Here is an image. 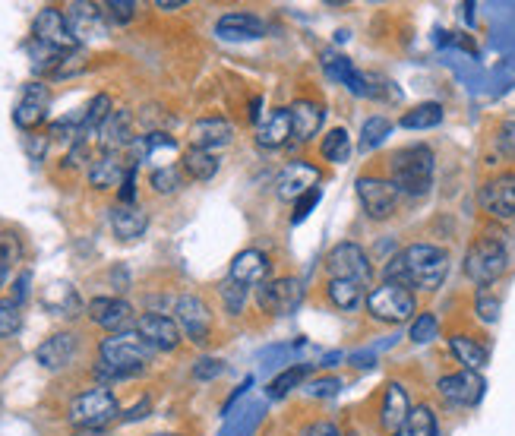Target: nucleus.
Wrapping results in <instances>:
<instances>
[{"instance_id": "1a4fd4ad", "label": "nucleus", "mask_w": 515, "mask_h": 436, "mask_svg": "<svg viewBox=\"0 0 515 436\" xmlns=\"http://www.w3.org/2000/svg\"><path fill=\"white\" fill-rule=\"evenodd\" d=\"M358 200L367 218L386 222V218L395 215V206H399V190H395L392 181H383V177H358Z\"/></svg>"}, {"instance_id": "c85d7f7f", "label": "nucleus", "mask_w": 515, "mask_h": 436, "mask_svg": "<svg viewBox=\"0 0 515 436\" xmlns=\"http://www.w3.org/2000/svg\"><path fill=\"white\" fill-rule=\"evenodd\" d=\"M149 228V215L140 206H114L111 209V231L121 241H136Z\"/></svg>"}, {"instance_id": "a18cd8bd", "label": "nucleus", "mask_w": 515, "mask_h": 436, "mask_svg": "<svg viewBox=\"0 0 515 436\" xmlns=\"http://www.w3.org/2000/svg\"><path fill=\"white\" fill-rule=\"evenodd\" d=\"M105 16L111 19V23L124 26L136 16V4H133V0H111V4H105Z\"/></svg>"}, {"instance_id": "79ce46f5", "label": "nucleus", "mask_w": 515, "mask_h": 436, "mask_svg": "<svg viewBox=\"0 0 515 436\" xmlns=\"http://www.w3.org/2000/svg\"><path fill=\"white\" fill-rule=\"evenodd\" d=\"M437 329H440V323H437V316L433 313H418L411 320V342L414 345H424V342H430V339H437Z\"/></svg>"}, {"instance_id": "37998d69", "label": "nucleus", "mask_w": 515, "mask_h": 436, "mask_svg": "<svg viewBox=\"0 0 515 436\" xmlns=\"http://www.w3.org/2000/svg\"><path fill=\"white\" fill-rule=\"evenodd\" d=\"M19 326H23V310H19V304L13 301H0V339H10V335L19 332Z\"/></svg>"}, {"instance_id": "a211bd4d", "label": "nucleus", "mask_w": 515, "mask_h": 436, "mask_svg": "<svg viewBox=\"0 0 515 436\" xmlns=\"http://www.w3.org/2000/svg\"><path fill=\"white\" fill-rule=\"evenodd\" d=\"M269 272H272V263L263 250H244L231 260L228 279H234L244 288H260L263 282H269Z\"/></svg>"}, {"instance_id": "e433bc0d", "label": "nucleus", "mask_w": 515, "mask_h": 436, "mask_svg": "<svg viewBox=\"0 0 515 436\" xmlns=\"http://www.w3.org/2000/svg\"><path fill=\"white\" fill-rule=\"evenodd\" d=\"M320 152L326 162L332 165H345L348 162V155H351V136L345 127H335L323 136V143H320Z\"/></svg>"}, {"instance_id": "ddd939ff", "label": "nucleus", "mask_w": 515, "mask_h": 436, "mask_svg": "<svg viewBox=\"0 0 515 436\" xmlns=\"http://www.w3.org/2000/svg\"><path fill=\"white\" fill-rule=\"evenodd\" d=\"M437 389L443 395V402H449L455 408H471V405L481 402L484 380H481V373H474V370H459V373L443 376V380L437 383Z\"/></svg>"}, {"instance_id": "b1692460", "label": "nucleus", "mask_w": 515, "mask_h": 436, "mask_svg": "<svg viewBox=\"0 0 515 436\" xmlns=\"http://www.w3.org/2000/svg\"><path fill=\"white\" fill-rule=\"evenodd\" d=\"M411 414V399H408V389L402 383H389L383 392V408H380V427L392 436L399 430Z\"/></svg>"}, {"instance_id": "3c124183", "label": "nucleus", "mask_w": 515, "mask_h": 436, "mask_svg": "<svg viewBox=\"0 0 515 436\" xmlns=\"http://www.w3.org/2000/svg\"><path fill=\"white\" fill-rule=\"evenodd\" d=\"M121 206H136V168L127 171L121 184Z\"/></svg>"}, {"instance_id": "4be33fe9", "label": "nucleus", "mask_w": 515, "mask_h": 436, "mask_svg": "<svg viewBox=\"0 0 515 436\" xmlns=\"http://www.w3.org/2000/svg\"><path fill=\"white\" fill-rule=\"evenodd\" d=\"M76 358V335L73 332H54L35 348V361L45 370H64Z\"/></svg>"}, {"instance_id": "c9c22d12", "label": "nucleus", "mask_w": 515, "mask_h": 436, "mask_svg": "<svg viewBox=\"0 0 515 436\" xmlns=\"http://www.w3.org/2000/svg\"><path fill=\"white\" fill-rule=\"evenodd\" d=\"M307 373H310V364H297V367L282 370V373L275 376V380L266 386V399H272V402L285 399V395H288L291 389H297V386H301V383L307 380Z\"/></svg>"}, {"instance_id": "bf43d9fd", "label": "nucleus", "mask_w": 515, "mask_h": 436, "mask_svg": "<svg viewBox=\"0 0 515 436\" xmlns=\"http://www.w3.org/2000/svg\"><path fill=\"white\" fill-rule=\"evenodd\" d=\"M4 282H7V266H0V288H4Z\"/></svg>"}, {"instance_id": "aec40b11", "label": "nucleus", "mask_w": 515, "mask_h": 436, "mask_svg": "<svg viewBox=\"0 0 515 436\" xmlns=\"http://www.w3.org/2000/svg\"><path fill=\"white\" fill-rule=\"evenodd\" d=\"M215 35L222 42H256V38L266 35V23L253 13H225L215 23Z\"/></svg>"}, {"instance_id": "864d4df0", "label": "nucleus", "mask_w": 515, "mask_h": 436, "mask_svg": "<svg viewBox=\"0 0 515 436\" xmlns=\"http://www.w3.org/2000/svg\"><path fill=\"white\" fill-rule=\"evenodd\" d=\"M310 392H313V395H323V399H326V395H335V392H339V380H313V383H310Z\"/></svg>"}, {"instance_id": "5fc2aeb1", "label": "nucleus", "mask_w": 515, "mask_h": 436, "mask_svg": "<svg viewBox=\"0 0 515 436\" xmlns=\"http://www.w3.org/2000/svg\"><path fill=\"white\" fill-rule=\"evenodd\" d=\"M146 411H149V399H143L140 405H133V408L124 414V421H140V418H146Z\"/></svg>"}, {"instance_id": "72a5a7b5", "label": "nucleus", "mask_w": 515, "mask_h": 436, "mask_svg": "<svg viewBox=\"0 0 515 436\" xmlns=\"http://www.w3.org/2000/svg\"><path fill=\"white\" fill-rule=\"evenodd\" d=\"M443 121V105L440 102H424V105H414L411 111L402 114L399 127L405 130H430Z\"/></svg>"}, {"instance_id": "f704fd0d", "label": "nucleus", "mask_w": 515, "mask_h": 436, "mask_svg": "<svg viewBox=\"0 0 515 436\" xmlns=\"http://www.w3.org/2000/svg\"><path fill=\"white\" fill-rule=\"evenodd\" d=\"M392 436H437V414H433L427 405L411 408L408 421L395 430Z\"/></svg>"}, {"instance_id": "dca6fc26", "label": "nucleus", "mask_w": 515, "mask_h": 436, "mask_svg": "<svg viewBox=\"0 0 515 436\" xmlns=\"http://www.w3.org/2000/svg\"><path fill=\"white\" fill-rule=\"evenodd\" d=\"M86 313L95 326H102L108 332H124V329L136 326L133 307L124 301V297H92Z\"/></svg>"}, {"instance_id": "c03bdc74", "label": "nucleus", "mask_w": 515, "mask_h": 436, "mask_svg": "<svg viewBox=\"0 0 515 436\" xmlns=\"http://www.w3.org/2000/svg\"><path fill=\"white\" fill-rule=\"evenodd\" d=\"M474 310H478V316H481L484 323H497V316H500V297L490 294L487 288H481L478 297H474Z\"/></svg>"}, {"instance_id": "13d9d810", "label": "nucleus", "mask_w": 515, "mask_h": 436, "mask_svg": "<svg viewBox=\"0 0 515 436\" xmlns=\"http://www.w3.org/2000/svg\"><path fill=\"white\" fill-rule=\"evenodd\" d=\"M155 7H158V10H181L184 0H155Z\"/></svg>"}, {"instance_id": "393cba45", "label": "nucleus", "mask_w": 515, "mask_h": 436, "mask_svg": "<svg viewBox=\"0 0 515 436\" xmlns=\"http://www.w3.org/2000/svg\"><path fill=\"white\" fill-rule=\"evenodd\" d=\"M294 140V130H291V114L288 108H275L269 111L260 127H256V143L263 149H282L285 143Z\"/></svg>"}, {"instance_id": "052dcab7", "label": "nucleus", "mask_w": 515, "mask_h": 436, "mask_svg": "<svg viewBox=\"0 0 515 436\" xmlns=\"http://www.w3.org/2000/svg\"><path fill=\"white\" fill-rule=\"evenodd\" d=\"M348 436H358V433H348Z\"/></svg>"}, {"instance_id": "09e8293b", "label": "nucleus", "mask_w": 515, "mask_h": 436, "mask_svg": "<svg viewBox=\"0 0 515 436\" xmlns=\"http://www.w3.org/2000/svg\"><path fill=\"white\" fill-rule=\"evenodd\" d=\"M316 203H320V187L310 190L307 196H301V200L294 203V215H291V222H294V225H297V222H304V218L313 212V206H316Z\"/></svg>"}, {"instance_id": "0eeeda50", "label": "nucleus", "mask_w": 515, "mask_h": 436, "mask_svg": "<svg viewBox=\"0 0 515 436\" xmlns=\"http://www.w3.org/2000/svg\"><path fill=\"white\" fill-rule=\"evenodd\" d=\"M326 272L329 279H345V282H358V285H370L373 282V266L367 260V253L358 244H335L326 256Z\"/></svg>"}, {"instance_id": "c756f323", "label": "nucleus", "mask_w": 515, "mask_h": 436, "mask_svg": "<svg viewBox=\"0 0 515 436\" xmlns=\"http://www.w3.org/2000/svg\"><path fill=\"white\" fill-rule=\"evenodd\" d=\"M449 351H452V358L459 361L465 370H474V373H481L487 367V358H490L487 348L478 339H471V335H452Z\"/></svg>"}, {"instance_id": "473e14b6", "label": "nucleus", "mask_w": 515, "mask_h": 436, "mask_svg": "<svg viewBox=\"0 0 515 436\" xmlns=\"http://www.w3.org/2000/svg\"><path fill=\"white\" fill-rule=\"evenodd\" d=\"M111 95H95L86 114H83V121H79V140L76 143H89V136H98V130H102V124L111 117Z\"/></svg>"}, {"instance_id": "4c0bfd02", "label": "nucleus", "mask_w": 515, "mask_h": 436, "mask_svg": "<svg viewBox=\"0 0 515 436\" xmlns=\"http://www.w3.org/2000/svg\"><path fill=\"white\" fill-rule=\"evenodd\" d=\"M45 307L51 310V313H57V316H76V310H79V297H76V291L70 288V285H51L48 291H45Z\"/></svg>"}, {"instance_id": "4468645a", "label": "nucleus", "mask_w": 515, "mask_h": 436, "mask_svg": "<svg viewBox=\"0 0 515 436\" xmlns=\"http://www.w3.org/2000/svg\"><path fill=\"white\" fill-rule=\"evenodd\" d=\"M481 206L487 215L500 218V222L515 218V171L497 174L481 187Z\"/></svg>"}, {"instance_id": "a19ab883", "label": "nucleus", "mask_w": 515, "mask_h": 436, "mask_svg": "<svg viewBox=\"0 0 515 436\" xmlns=\"http://www.w3.org/2000/svg\"><path fill=\"white\" fill-rule=\"evenodd\" d=\"M389 133H392V124L386 121V117H370V121L364 124V130H361V149L364 152L367 149H376Z\"/></svg>"}, {"instance_id": "603ef678", "label": "nucleus", "mask_w": 515, "mask_h": 436, "mask_svg": "<svg viewBox=\"0 0 515 436\" xmlns=\"http://www.w3.org/2000/svg\"><path fill=\"white\" fill-rule=\"evenodd\" d=\"M304 436H342V433H339V427L329 424V421H316V424H310V427H307V433H304Z\"/></svg>"}, {"instance_id": "49530a36", "label": "nucleus", "mask_w": 515, "mask_h": 436, "mask_svg": "<svg viewBox=\"0 0 515 436\" xmlns=\"http://www.w3.org/2000/svg\"><path fill=\"white\" fill-rule=\"evenodd\" d=\"M19 256H23V247H19V237L10 234V231H4V234H0V266L16 263Z\"/></svg>"}, {"instance_id": "ea45409f", "label": "nucleus", "mask_w": 515, "mask_h": 436, "mask_svg": "<svg viewBox=\"0 0 515 436\" xmlns=\"http://www.w3.org/2000/svg\"><path fill=\"white\" fill-rule=\"evenodd\" d=\"M149 184L155 193H162V196H171L184 187V171L181 168H155L152 177H149Z\"/></svg>"}, {"instance_id": "f03ea898", "label": "nucleus", "mask_w": 515, "mask_h": 436, "mask_svg": "<svg viewBox=\"0 0 515 436\" xmlns=\"http://www.w3.org/2000/svg\"><path fill=\"white\" fill-rule=\"evenodd\" d=\"M433 152L430 146H405V149H395L389 158V174H392V184L399 193L408 196H424L433 187Z\"/></svg>"}, {"instance_id": "4d7b16f0", "label": "nucleus", "mask_w": 515, "mask_h": 436, "mask_svg": "<svg viewBox=\"0 0 515 436\" xmlns=\"http://www.w3.org/2000/svg\"><path fill=\"white\" fill-rule=\"evenodd\" d=\"M26 285H29V272H26V275H19V282H16V294H13V301H16V304H23V297H26Z\"/></svg>"}, {"instance_id": "2f4dec72", "label": "nucleus", "mask_w": 515, "mask_h": 436, "mask_svg": "<svg viewBox=\"0 0 515 436\" xmlns=\"http://www.w3.org/2000/svg\"><path fill=\"white\" fill-rule=\"evenodd\" d=\"M326 297H329V304H332L335 310L351 313V310H358V307L364 304V285H358V282H345V279H329Z\"/></svg>"}, {"instance_id": "2eb2a0df", "label": "nucleus", "mask_w": 515, "mask_h": 436, "mask_svg": "<svg viewBox=\"0 0 515 436\" xmlns=\"http://www.w3.org/2000/svg\"><path fill=\"white\" fill-rule=\"evenodd\" d=\"M133 329L143 335V342L152 351H174L177 345H181V339H184L181 326H177L171 316H165V313H143Z\"/></svg>"}, {"instance_id": "f3484780", "label": "nucleus", "mask_w": 515, "mask_h": 436, "mask_svg": "<svg viewBox=\"0 0 515 436\" xmlns=\"http://www.w3.org/2000/svg\"><path fill=\"white\" fill-rule=\"evenodd\" d=\"M48 105H51L48 89L42 83H29L23 89V98H19L13 108V124L19 130H35L48 117Z\"/></svg>"}, {"instance_id": "6ab92c4d", "label": "nucleus", "mask_w": 515, "mask_h": 436, "mask_svg": "<svg viewBox=\"0 0 515 436\" xmlns=\"http://www.w3.org/2000/svg\"><path fill=\"white\" fill-rule=\"evenodd\" d=\"M231 140H234V127L225 117H200V121L190 127V149L215 152V149H225Z\"/></svg>"}, {"instance_id": "423d86ee", "label": "nucleus", "mask_w": 515, "mask_h": 436, "mask_svg": "<svg viewBox=\"0 0 515 436\" xmlns=\"http://www.w3.org/2000/svg\"><path fill=\"white\" fill-rule=\"evenodd\" d=\"M121 414V405L108 389H89L79 392L70 402V424L83 430H102L108 421H114Z\"/></svg>"}, {"instance_id": "9b49d317", "label": "nucleus", "mask_w": 515, "mask_h": 436, "mask_svg": "<svg viewBox=\"0 0 515 436\" xmlns=\"http://www.w3.org/2000/svg\"><path fill=\"white\" fill-rule=\"evenodd\" d=\"M316 187H320V168L310 162H291L275 177V196H279L282 203H297L301 196H307Z\"/></svg>"}, {"instance_id": "9d476101", "label": "nucleus", "mask_w": 515, "mask_h": 436, "mask_svg": "<svg viewBox=\"0 0 515 436\" xmlns=\"http://www.w3.org/2000/svg\"><path fill=\"white\" fill-rule=\"evenodd\" d=\"M174 323L181 326V335H187L190 342L196 345H206L209 342V332H212V313L206 307V301L200 294H184L177 297L174 304Z\"/></svg>"}, {"instance_id": "7ed1b4c3", "label": "nucleus", "mask_w": 515, "mask_h": 436, "mask_svg": "<svg viewBox=\"0 0 515 436\" xmlns=\"http://www.w3.org/2000/svg\"><path fill=\"white\" fill-rule=\"evenodd\" d=\"M506 269H509V247L500 234H481L465 253V275L478 288H487L497 279H503Z\"/></svg>"}, {"instance_id": "8fccbe9b", "label": "nucleus", "mask_w": 515, "mask_h": 436, "mask_svg": "<svg viewBox=\"0 0 515 436\" xmlns=\"http://www.w3.org/2000/svg\"><path fill=\"white\" fill-rule=\"evenodd\" d=\"M497 146H500L506 155H512V158H515V121L500 124V130H497Z\"/></svg>"}, {"instance_id": "5701e85b", "label": "nucleus", "mask_w": 515, "mask_h": 436, "mask_svg": "<svg viewBox=\"0 0 515 436\" xmlns=\"http://www.w3.org/2000/svg\"><path fill=\"white\" fill-rule=\"evenodd\" d=\"M98 143H102L105 152H117L121 155L127 146H133V114L127 108L121 111H111V117L102 124V130H98Z\"/></svg>"}, {"instance_id": "7c9ffc66", "label": "nucleus", "mask_w": 515, "mask_h": 436, "mask_svg": "<svg viewBox=\"0 0 515 436\" xmlns=\"http://www.w3.org/2000/svg\"><path fill=\"white\" fill-rule=\"evenodd\" d=\"M219 168H222L219 155H215V152H203V149H187L184 162H181V171L190 177V181H200V184L212 181V177L219 174Z\"/></svg>"}, {"instance_id": "20e7f679", "label": "nucleus", "mask_w": 515, "mask_h": 436, "mask_svg": "<svg viewBox=\"0 0 515 436\" xmlns=\"http://www.w3.org/2000/svg\"><path fill=\"white\" fill-rule=\"evenodd\" d=\"M402 263L408 272V288L437 291L449 275V253L437 244H411L402 250Z\"/></svg>"}, {"instance_id": "de8ad7c7", "label": "nucleus", "mask_w": 515, "mask_h": 436, "mask_svg": "<svg viewBox=\"0 0 515 436\" xmlns=\"http://www.w3.org/2000/svg\"><path fill=\"white\" fill-rule=\"evenodd\" d=\"M222 361H215V358H203V361H196V367H193V376L200 383H209V380H215V376H222Z\"/></svg>"}, {"instance_id": "412c9836", "label": "nucleus", "mask_w": 515, "mask_h": 436, "mask_svg": "<svg viewBox=\"0 0 515 436\" xmlns=\"http://www.w3.org/2000/svg\"><path fill=\"white\" fill-rule=\"evenodd\" d=\"M288 114H291V130H294L297 143H310L313 136H320V127L326 121L323 105L310 102V98H297V102L288 108Z\"/></svg>"}, {"instance_id": "f257e3e1", "label": "nucleus", "mask_w": 515, "mask_h": 436, "mask_svg": "<svg viewBox=\"0 0 515 436\" xmlns=\"http://www.w3.org/2000/svg\"><path fill=\"white\" fill-rule=\"evenodd\" d=\"M152 348L143 342V335L136 329H124V332H111L108 339H102L98 345V380L105 383H121L130 380V376L143 373V367L152 361Z\"/></svg>"}, {"instance_id": "bb28decb", "label": "nucleus", "mask_w": 515, "mask_h": 436, "mask_svg": "<svg viewBox=\"0 0 515 436\" xmlns=\"http://www.w3.org/2000/svg\"><path fill=\"white\" fill-rule=\"evenodd\" d=\"M323 67H326V73L335 79V83H345L358 98L373 95V86H367V76H361L358 70H354V64L348 61L345 54L326 51V54H323Z\"/></svg>"}, {"instance_id": "58836bf2", "label": "nucleus", "mask_w": 515, "mask_h": 436, "mask_svg": "<svg viewBox=\"0 0 515 436\" xmlns=\"http://www.w3.org/2000/svg\"><path fill=\"white\" fill-rule=\"evenodd\" d=\"M219 294H222V304H225V310H228L231 316H241V313H244V307H247L250 288L237 285L234 279H225V282L219 285Z\"/></svg>"}, {"instance_id": "6e6552de", "label": "nucleus", "mask_w": 515, "mask_h": 436, "mask_svg": "<svg viewBox=\"0 0 515 436\" xmlns=\"http://www.w3.org/2000/svg\"><path fill=\"white\" fill-rule=\"evenodd\" d=\"M32 42L45 45L51 51H61V54H73L76 51V35L67 23V13H61L57 7H45L42 13L35 16L32 23Z\"/></svg>"}, {"instance_id": "cd10ccee", "label": "nucleus", "mask_w": 515, "mask_h": 436, "mask_svg": "<svg viewBox=\"0 0 515 436\" xmlns=\"http://www.w3.org/2000/svg\"><path fill=\"white\" fill-rule=\"evenodd\" d=\"M127 165H124V158L117 155V152H105L98 162H92L89 168V184L95 190H111V187H121L124 184V177H127Z\"/></svg>"}, {"instance_id": "f8f14e48", "label": "nucleus", "mask_w": 515, "mask_h": 436, "mask_svg": "<svg viewBox=\"0 0 515 436\" xmlns=\"http://www.w3.org/2000/svg\"><path fill=\"white\" fill-rule=\"evenodd\" d=\"M301 304V282L297 279H269L256 288V307L272 316H285Z\"/></svg>"}, {"instance_id": "39448f33", "label": "nucleus", "mask_w": 515, "mask_h": 436, "mask_svg": "<svg viewBox=\"0 0 515 436\" xmlns=\"http://www.w3.org/2000/svg\"><path fill=\"white\" fill-rule=\"evenodd\" d=\"M364 304H367V313L373 316V320L386 323V326H402V323L414 320V313H418L414 291L402 288V285H389V282L373 288Z\"/></svg>"}, {"instance_id": "a878e982", "label": "nucleus", "mask_w": 515, "mask_h": 436, "mask_svg": "<svg viewBox=\"0 0 515 436\" xmlns=\"http://www.w3.org/2000/svg\"><path fill=\"white\" fill-rule=\"evenodd\" d=\"M67 23L76 35V42H86V38H95L105 32V10L98 4H70L67 7Z\"/></svg>"}, {"instance_id": "6e6d98bb", "label": "nucleus", "mask_w": 515, "mask_h": 436, "mask_svg": "<svg viewBox=\"0 0 515 436\" xmlns=\"http://www.w3.org/2000/svg\"><path fill=\"white\" fill-rule=\"evenodd\" d=\"M250 121L253 124L263 121V98H253V102H250Z\"/></svg>"}]
</instances>
